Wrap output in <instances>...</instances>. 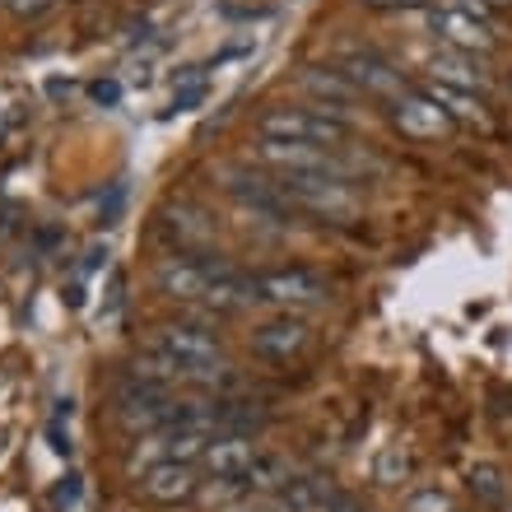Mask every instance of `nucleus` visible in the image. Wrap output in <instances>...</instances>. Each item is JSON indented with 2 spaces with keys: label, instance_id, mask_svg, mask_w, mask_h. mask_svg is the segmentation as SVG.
Returning <instances> with one entry per match:
<instances>
[{
  "label": "nucleus",
  "instance_id": "nucleus-1",
  "mask_svg": "<svg viewBox=\"0 0 512 512\" xmlns=\"http://www.w3.org/2000/svg\"><path fill=\"white\" fill-rule=\"evenodd\" d=\"M154 289L177 303H210L215 312H238L256 303V275L215 252H168L154 261Z\"/></svg>",
  "mask_w": 512,
  "mask_h": 512
},
{
  "label": "nucleus",
  "instance_id": "nucleus-2",
  "mask_svg": "<svg viewBox=\"0 0 512 512\" xmlns=\"http://www.w3.org/2000/svg\"><path fill=\"white\" fill-rule=\"evenodd\" d=\"M145 350L163 354L168 364L182 368V378L201 382V387L215 382V373L224 368V340H219V331L205 322H191V317L154 326V336L145 340Z\"/></svg>",
  "mask_w": 512,
  "mask_h": 512
},
{
  "label": "nucleus",
  "instance_id": "nucleus-3",
  "mask_svg": "<svg viewBox=\"0 0 512 512\" xmlns=\"http://www.w3.org/2000/svg\"><path fill=\"white\" fill-rule=\"evenodd\" d=\"M256 163H266L275 173L294 177H331V182H359L364 173H378V163L350 149H322V145H280V140H256Z\"/></svg>",
  "mask_w": 512,
  "mask_h": 512
},
{
  "label": "nucleus",
  "instance_id": "nucleus-4",
  "mask_svg": "<svg viewBox=\"0 0 512 512\" xmlns=\"http://www.w3.org/2000/svg\"><path fill=\"white\" fill-rule=\"evenodd\" d=\"M354 126L345 117H331L322 108H303V103H275L256 117V140H280V145H322V149H345Z\"/></svg>",
  "mask_w": 512,
  "mask_h": 512
},
{
  "label": "nucleus",
  "instance_id": "nucleus-5",
  "mask_svg": "<svg viewBox=\"0 0 512 512\" xmlns=\"http://www.w3.org/2000/svg\"><path fill=\"white\" fill-rule=\"evenodd\" d=\"M429 33L443 42L447 52H466V56H489L499 47V33L485 14H475L471 5L461 0H447V5H429Z\"/></svg>",
  "mask_w": 512,
  "mask_h": 512
},
{
  "label": "nucleus",
  "instance_id": "nucleus-6",
  "mask_svg": "<svg viewBox=\"0 0 512 512\" xmlns=\"http://www.w3.org/2000/svg\"><path fill=\"white\" fill-rule=\"evenodd\" d=\"M280 191L294 201V210L322 219H354L359 215V191L350 182H331V177H294V173H275Z\"/></svg>",
  "mask_w": 512,
  "mask_h": 512
},
{
  "label": "nucleus",
  "instance_id": "nucleus-7",
  "mask_svg": "<svg viewBox=\"0 0 512 512\" xmlns=\"http://www.w3.org/2000/svg\"><path fill=\"white\" fill-rule=\"evenodd\" d=\"M331 298V284L308 266H289V270H266L256 275V303H270L280 312H298V308H317Z\"/></svg>",
  "mask_w": 512,
  "mask_h": 512
},
{
  "label": "nucleus",
  "instance_id": "nucleus-8",
  "mask_svg": "<svg viewBox=\"0 0 512 512\" xmlns=\"http://www.w3.org/2000/svg\"><path fill=\"white\" fill-rule=\"evenodd\" d=\"M224 191H229L238 205H247L252 215L270 219V224H289V219L298 215L294 201L280 191V182L266 173H247V168H229L224 173Z\"/></svg>",
  "mask_w": 512,
  "mask_h": 512
},
{
  "label": "nucleus",
  "instance_id": "nucleus-9",
  "mask_svg": "<svg viewBox=\"0 0 512 512\" xmlns=\"http://www.w3.org/2000/svg\"><path fill=\"white\" fill-rule=\"evenodd\" d=\"M387 117H391V126L405 135V140H443V135H452V117H447L438 103H433L424 89H405L396 103H387Z\"/></svg>",
  "mask_w": 512,
  "mask_h": 512
},
{
  "label": "nucleus",
  "instance_id": "nucleus-10",
  "mask_svg": "<svg viewBox=\"0 0 512 512\" xmlns=\"http://www.w3.org/2000/svg\"><path fill=\"white\" fill-rule=\"evenodd\" d=\"M336 70L364 98H387V103H396V98L405 94V75L391 66L387 56H378V52H345L336 61Z\"/></svg>",
  "mask_w": 512,
  "mask_h": 512
},
{
  "label": "nucleus",
  "instance_id": "nucleus-11",
  "mask_svg": "<svg viewBox=\"0 0 512 512\" xmlns=\"http://www.w3.org/2000/svg\"><path fill=\"white\" fill-rule=\"evenodd\" d=\"M312 340V326L298 317V312H280V317H270L252 331V354L256 359H266V364H289L298 354L308 350Z\"/></svg>",
  "mask_w": 512,
  "mask_h": 512
},
{
  "label": "nucleus",
  "instance_id": "nucleus-12",
  "mask_svg": "<svg viewBox=\"0 0 512 512\" xmlns=\"http://www.w3.org/2000/svg\"><path fill=\"white\" fill-rule=\"evenodd\" d=\"M298 89L312 98V108L331 112V117H345V122H350V112L364 103V94H359L336 66H303L298 70Z\"/></svg>",
  "mask_w": 512,
  "mask_h": 512
},
{
  "label": "nucleus",
  "instance_id": "nucleus-13",
  "mask_svg": "<svg viewBox=\"0 0 512 512\" xmlns=\"http://www.w3.org/2000/svg\"><path fill=\"white\" fill-rule=\"evenodd\" d=\"M140 494L159 508H177V503H191L201 494V471L187 466V461H159L140 475Z\"/></svg>",
  "mask_w": 512,
  "mask_h": 512
},
{
  "label": "nucleus",
  "instance_id": "nucleus-14",
  "mask_svg": "<svg viewBox=\"0 0 512 512\" xmlns=\"http://www.w3.org/2000/svg\"><path fill=\"white\" fill-rule=\"evenodd\" d=\"M256 457H261V447H256L252 433H215L210 447H205L201 466L210 475H219V480H243Z\"/></svg>",
  "mask_w": 512,
  "mask_h": 512
},
{
  "label": "nucleus",
  "instance_id": "nucleus-15",
  "mask_svg": "<svg viewBox=\"0 0 512 512\" xmlns=\"http://www.w3.org/2000/svg\"><path fill=\"white\" fill-rule=\"evenodd\" d=\"M210 219H205V210H196V205H168V210H159V238L173 252H205V243H210Z\"/></svg>",
  "mask_w": 512,
  "mask_h": 512
},
{
  "label": "nucleus",
  "instance_id": "nucleus-16",
  "mask_svg": "<svg viewBox=\"0 0 512 512\" xmlns=\"http://www.w3.org/2000/svg\"><path fill=\"white\" fill-rule=\"evenodd\" d=\"M429 80L438 84H452V89H466V94H480L489 84V70L480 66V56H466V52H433L429 56Z\"/></svg>",
  "mask_w": 512,
  "mask_h": 512
},
{
  "label": "nucleus",
  "instance_id": "nucleus-17",
  "mask_svg": "<svg viewBox=\"0 0 512 512\" xmlns=\"http://www.w3.org/2000/svg\"><path fill=\"white\" fill-rule=\"evenodd\" d=\"M289 480H294V466H289L280 452H261V457L252 461V471L243 475L247 499H275Z\"/></svg>",
  "mask_w": 512,
  "mask_h": 512
},
{
  "label": "nucleus",
  "instance_id": "nucleus-18",
  "mask_svg": "<svg viewBox=\"0 0 512 512\" xmlns=\"http://www.w3.org/2000/svg\"><path fill=\"white\" fill-rule=\"evenodd\" d=\"M424 94H429L452 122L489 126V112H485V103H480V94H466V89H452V84H438V80L424 84Z\"/></svg>",
  "mask_w": 512,
  "mask_h": 512
},
{
  "label": "nucleus",
  "instance_id": "nucleus-19",
  "mask_svg": "<svg viewBox=\"0 0 512 512\" xmlns=\"http://www.w3.org/2000/svg\"><path fill=\"white\" fill-rule=\"evenodd\" d=\"M373 480H378L382 489H401L405 480H410V452H405L401 443H391L382 447V457L378 466H373Z\"/></svg>",
  "mask_w": 512,
  "mask_h": 512
},
{
  "label": "nucleus",
  "instance_id": "nucleus-20",
  "mask_svg": "<svg viewBox=\"0 0 512 512\" xmlns=\"http://www.w3.org/2000/svg\"><path fill=\"white\" fill-rule=\"evenodd\" d=\"M471 494H475V503H485V508H503V503H508V485H503L499 466H475Z\"/></svg>",
  "mask_w": 512,
  "mask_h": 512
},
{
  "label": "nucleus",
  "instance_id": "nucleus-21",
  "mask_svg": "<svg viewBox=\"0 0 512 512\" xmlns=\"http://www.w3.org/2000/svg\"><path fill=\"white\" fill-rule=\"evenodd\" d=\"M205 103V75L201 70H191V75H182L173 89V108L177 112H196Z\"/></svg>",
  "mask_w": 512,
  "mask_h": 512
},
{
  "label": "nucleus",
  "instance_id": "nucleus-22",
  "mask_svg": "<svg viewBox=\"0 0 512 512\" xmlns=\"http://www.w3.org/2000/svg\"><path fill=\"white\" fill-rule=\"evenodd\" d=\"M401 512H457V503H452V494H443V489H415Z\"/></svg>",
  "mask_w": 512,
  "mask_h": 512
},
{
  "label": "nucleus",
  "instance_id": "nucleus-23",
  "mask_svg": "<svg viewBox=\"0 0 512 512\" xmlns=\"http://www.w3.org/2000/svg\"><path fill=\"white\" fill-rule=\"evenodd\" d=\"M89 98H94V103H103V108H112V103L122 98V84H117V80H98V84H89Z\"/></svg>",
  "mask_w": 512,
  "mask_h": 512
},
{
  "label": "nucleus",
  "instance_id": "nucleus-24",
  "mask_svg": "<svg viewBox=\"0 0 512 512\" xmlns=\"http://www.w3.org/2000/svg\"><path fill=\"white\" fill-rule=\"evenodd\" d=\"M52 5H56V0H10L5 10H14L19 19H38V14H47Z\"/></svg>",
  "mask_w": 512,
  "mask_h": 512
},
{
  "label": "nucleus",
  "instance_id": "nucleus-25",
  "mask_svg": "<svg viewBox=\"0 0 512 512\" xmlns=\"http://www.w3.org/2000/svg\"><path fill=\"white\" fill-rule=\"evenodd\" d=\"M326 512H368V503L364 499H354V494H331V503H326Z\"/></svg>",
  "mask_w": 512,
  "mask_h": 512
},
{
  "label": "nucleus",
  "instance_id": "nucleus-26",
  "mask_svg": "<svg viewBox=\"0 0 512 512\" xmlns=\"http://www.w3.org/2000/svg\"><path fill=\"white\" fill-rule=\"evenodd\" d=\"M359 5H373V10H419L429 0H359Z\"/></svg>",
  "mask_w": 512,
  "mask_h": 512
},
{
  "label": "nucleus",
  "instance_id": "nucleus-27",
  "mask_svg": "<svg viewBox=\"0 0 512 512\" xmlns=\"http://www.w3.org/2000/svg\"><path fill=\"white\" fill-rule=\"evenodd\" d=\"M461 5H471V10L485 14V19H489L494 10H512V0H461Z\"/></svg>",
  "mask_w": 512,
  "mask_h": 512
},
{
  "label": "nucleus",
  "instance_id": "nucleus-28",
  "mask_svg": "<svg viewBox=\"0 0 512 512\" xmlns=\"http://www.w3.org/2000/svg\"><path fill=\"white\" fill-rule=\"evenodd\" d=\"M75 499H80V480H75V475H70L66 485L56 489V503H61V508H70V503H75Z\"/></svg>",
  "mask_w": 512,
  "mask_h": 512
},
{
  "label": "nucleus",
  "instance_id": "nucleus-29",
  "mask_svg": "<svg viewBox=\"0 0 512 512\" xmlns=\"http://www.w3.org/2000/svg\"><path fill=\"white\" fill-rule=\"evenodd\" d=\"M10 391H14V378H10V373H0V405H5V396H10Z\"/></svg>",
  "mask_w": 512,
  "mask_h": 512
},
{
  "label": "nucleus",
  "instance_id": "nucleus-30",
  "mask_svg": "<svg viewBox=\"0 0 512 512\" xmlns=\"http://www.w3.org/2000/svg\"><path fill=\"white\" fill-rule=\"evenodd\" d=\"M238 512H275V503L266 499V503H256V508H238Z\"/></svg>",
  "mask_w": 512,
  "mask_h": 512
}]
</instances>
